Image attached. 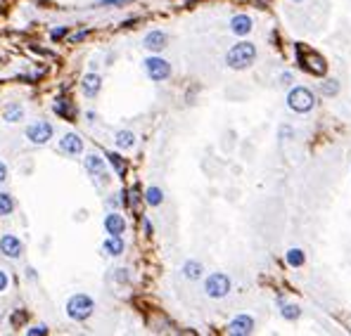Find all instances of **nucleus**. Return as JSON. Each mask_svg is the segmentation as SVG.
Masks as SVG:
<instances>
[{
	"instance_id": "39448f33",
	"label": "nucleus",
	"mask_w": 351,
	"mask_h": 336,
	"mask_svg": "<svg viewBox=\"0 0 351 336\" xmlns=\"http://www.w3.org/2000/svg\"><path fill=\"white\" fill-rule=\"evenodd\" d=\"M145 71L152 81H166L171 76V64L162 57H149V59H145Z\"/></svg>"
},
{
	"instance_id": "6ab92c4d",
	"label": "nucleus",
	"mask_w": 351,
	"mask_h": 336,
	"mask_svg": "<svg viewBox=\"0 0 351 336\" xmlns=\"http://www.w3.org/2000/svg\"><path fill=\"white\" fill-rule=\"evenodd\" d=\"M15 211V199L7 192H0V215H10Z\"/></svg>"
},
{
	"instance_id": "393cba45",
	"label": "nucleus",
	"mask_w": 351,
	"mask_h": 336,
	"mask_svg": "<svg viewBox=\"0 0 351 336\" xmlns=\"http://www.w3.org/2000/svg\"><path fill=\"white\" fill-rule=\"evenodd\" d=\"M55 111L59 114V116H69V105H67V100H57Z\"/></svg>"
},
{
	"instance_id": "cd10ccee",
	"label": "nucleus",
	"mask_w": 351,
	"mask_h": 336,
	"mask_svg": "<svg viewBox=\"0 0 351 336\" xmlns=\"http://www.w3.org/2000/svg\"><path fill=\"white\" fill-rule=\"evenodd\" d=\"M7 284H10V280H7V272H5V270H0V291H5V289H7Z\"/></svg>"
},
{
	"instance_id": "2eb2a0df",
	"label": "nucleus",
	"mask_w": 351,
	"mask_h": 336,
	"mask_svg": "<svg viewBox=\"0 0 351 336\" xmlns=\"http://www.w3.org/2000/svg\"><path fill=\"white\" fill-rule=\"evenodd\" d=\"M105 251H107L110 256H121V253H124V239H121V234H110V237L105 239Z\"/></svg>"
},
{
	"instance_id": "9b49d317",
	"label": "nucleus",
	"mask_w": 351,
	"mask_h": 336,
	"mask_svg": "<svg viewBox=\"0 0 351 336\" xmlns=\"http://www.w3.org/2000/svg\"><path fill=\"white\" fill-rule=\"evenodd\" d=\"M105 230L110 232V234H124V230H126V220H124V215H119V213H110V215L105 218Z\"/></svg>"
},
{
	"instance_id": "dca6fc26",
	"label": "nucleus",
	"mask_w": 351,
	"mask_h": 336,
	"mask_svg": "<svg viewBox=\"0 0 351 336\" xmlns=\"http://www.w3.org/2000/svg\"><path fill=\"white\" fill-rule=\"evenodd\" d=\"M86 168H88L91 173H97L100 177H107V173H105V161L100 159L97 154H91V157H86Z\"/></svg>"
},
{
	"instance_id": "f257e3e1",
	"label": "nucleus",
	"mask_w": 351,
	"mask_h": 336,
	"mask_svg": "<svg viewBox=\"0 0 351 336\" xmlns=\"http://www.w3.org/2000/svg\"><path fill=\"white\" fill-rule=\"evenodd\" d=\"M254 57H257V48L252 45V43H238L228 57H225V62H228V67H233V69H247L252 62H254Z\"/></svg>"
},
{
	"instance_id": "b1692460",
	"label": "nucleus",
	"mask_w": 351,
	"mask_h": 336,
	"mask_svg": "<svg viewBox=\"0 0 351 336\" xmlns=\"http://www.w3.org/2000/svg\"><path fill=\"white\" fill-rule=\"evenodd\" d=\"M282 318L285 319H296L299 318V308H296V305H285V308H282Z\"/></svg>"
},
{
	"instance_id": "c85d7f7f",
	"label": "nucleus",
	"mask_w": 351,
	"mask_h": 336,
	"mask_svg": "<svg viewBox=\"0 0 351 336\" xmlns=\"http://www.w3.org/2000/svg\"><path fill=\"white\" fill-rule=\"evenodd\" d=\"M50 35H53V40H59V38H64V35H67V29H64V26H62V29H55Z\"/></svg>"
},
{
	"instance_id": "bb28decb",
	"label": "nucleus",
	"mask_w": 351,
	"mask_h": 336,
	"mask_svg": "<svg viewBox=\"0 0 351 336\" xmlns=\"http://www.w3.org/2000/svg\"><path fill=\"white\" fill-rule=\"evenodd\" d=\"M29 336H36V334H48V327L45 324H38V327H31L29 332H26Z\"/></svg>"
},
{
	"instance_id": "5701e85b",
	"label": "nucleus",
	"mask_w": 351,
	"mask_h": 336,
	"mask_svg": "<svg viewBox=\"0 0 351 336\" xmlns=\"http://www.w3.org/2000/svg\"><path fill=\"white\" fill-rule=\"evenodd\" d=\"M110 163L116 168V173H119V176H124V173H126V163L121 161V157H119V154H110Z\"/></svg>"
},
{
	"instance_id": "9d476101",
	"label": "nucleus",
	"mask_w": 351,
	"mask_h": 336,
	"mask_svg": "<svg viewBox=\"0 0 351 336\" xmlns=\"http://www.w3.org/2000/svg\"><path fill=\"white\" fill-rule=\"evenodd\" d=\"M252 329H254V319L247 318V315H240V318H235L233 322H230V327H228V332H230V334H238V336L252 334Z\"/></svg>"
},
{
	"instance_id": "ddd939ff",
	"label": "nucleus",
	"mask_w": 351,
	"mask_h": 336,
	"mask_svg": "<svg viewBox=\"0 0 351 336\" xmlns=\"http://www.w3.org/2000/svg\"><path fill=\"white\" fill-rule=\"evenodd\" d=\"M230 29H233V34L247 35L252 31V19L247 17V15H238V17H233V21H230Z\"/></svg>"
},
{
	"instance_id": "f03ea898",
	"label": "nucleus",
	"mask_w": 351,
	"mask_h": 336,
	"mask_svg": "<svg viewBox=\"0 0 351 336\" xmlns=\"http://www.w3.org/2000/svg\"><path fill=\"white\" fill-rule=\"evenodd\" d=\"M92 310H95V303L86 294H76L67 301V315L72 319H88L92 315Z\"/></svg>"
},
{
	"instance_id": "a211bd4d",
	"label": "nucleus",
	"mask_w": 351,
	"mask_h": 336,
	"mask_svg": "<svg viewBox=\"0 0 351 336\" xmlns=\"http://www.w3.org/2000/svg\"><path fill=\"white\" fill-rule=\"evenodd\" d=\"M183 275L187 280H200V277H202V265H200L197 261H187L183 265Z\"/></svg>"
},
{
	"instance_id": "f3484780",
	"label": "nucleus",
	"mask_w": 351,
	"mask_h": 336,
	"mask_svg": "<svg viewBox=\"0 0 351 336\" xmlns=\"http://www.w3.org/2000/svg\"><path fill=\"white\" fill-rule=\"evenodd\" d=\"M133 144H135V135H133L130 130H119V133H116V147L130 149Z\"/></svg>"
},
{
	"instance_id": "4be33fe9",
	"label": "nucleus",
	"mask_w": 351,
	"mask_h": 336,
	"mask_svg": "<svg viewBox=\"0 0 351 336\" xmlns=\"http://www.w3.org/2000/svg\"><path fill=\"white\" fill-rule=\"evenodd\" d=\"M287 263L292 267L304 265V251H301V248H290V251H287Z\"/></svg>"
},
{
	"instance_id": "20e7f679",
	"label": "nucleus",
	"mask_w": 351,
	"mask_h": 336,
	"mask_svg": "<svg viewBox=\"0 0 351 336\" xmlns=\"http://www.w3.org/2000/svg\"><path fill=\"white\" fill-rule=\"evenodd\" d=\"M204 291H206V296H211V299H223V296H228V291H230V280H228L223 272H216V275H211V277L206 280Z\"/></svg>"
},
{
	"instance_id": "7c9ffc66",
	"label": "nucleus",
	"mask_w": 351,
	"mask_h": 336,
	"mask_svg": "<svg viewBox=\"0 0 351 336\" xmlns=\"http://www.w3.org/2000/svg\"><path fill=\"white\" fill-rule=\"evenodd\" d=\"M100 2H105V5H121L124 0H100Z\"/></svg>"
},
{
	"instance_id": "423d86ee",
	"label": "nucleus",
	"mask_w": 351,
	"mask_h": 336,
	"mask_svg": "<svg viewBox=\"0 0 351 336\" xmlns=\"http://www.w3.org/2000/svg\"><path fill=\"white\" fill-rule=\"evenodd\" d=\"M26 138L34 142V144H45L48 140H53V125L45 124V121L31 124L26 128Z\"/></svg>"
},
{
	"instance_id": "6e6552de",
	"label": "nucleus",
	"mask_w": 351,
	"mask_h": 336,
	"mask_svg": "<svg viewBox=\"0 0 351 336\" xmlns=\"http://www.w3.org/2000/svg\"><path fill=\"white\" fill-rule=\"evenodd\" d=\"M0 251H2L7 258H19L24 247H21V242H19L15 234H5V237H0Z\"/></svg>"
},
{
	"instance_id": "f8f14e48",
	"label": "nucleus",
	"mask_w": 351,
	"mask_h": 336,
	"mask_svg": "<svg viewBox=\"0 0 351 336\" xmlns=\"http://www.w3.org/2000/svg\"><path fill=\"white\" fill-rule=\"evenodd\" d=\"M145 48L152 50V53L164 50V48H166V34H162V31H152V34H148L145 35Z\"/></svg>"
},
{
	"instance_id": "0eeeda50",
	"label": "nucleus",
	"mask_w": 351,
	"mask_h": 336,
	"mask_svg": "<svg viewBox=\"0 0 351 336\" xmlns=\"http://www.w3.org/2000/svg\"><path fill=\"white\" fill-rule=\"evenodd\" d=\"M299 64H301L306 71H311V73H318V76H323V73L328 71V64H325L323 57H318V54H306L304 53V48H299Z\"/></svg>"
},
{
	"instance_id": "1a4fd4ad",
	"label": "nucleus",
	"mask_w": 351,
	"mask_h": 336,
	"mask_svg": "<svg viewBox=\"0 0 351 336\" xmlns=\"http://www.w3.org/2000/svg\"><path fill=\"white\" fill-rule=\"evenodd\" d=\"M59 147H62V152H64V154H72V157H76V154H81L83 142H81V138H78L76 133H67V135L59 140Z\"/></svg>"
},
{
	"instance_id": "a878e982",
	"label": "nucleus",
	"mask_w": 351,
	"mask_h": 336,
	"mask_svg": "<svg viewBox=\"0 0 351 336\" xmlns=\"http://www.w3.org/2000/svg\"><path fill=\"white\" fill-rule=\"evenodd\" d=\"M323 90H325L328 95H334V92L339 90V86H337V81H325V83H323Z\"/></svg>"
},
{
	"instance_id": "7ed1b4c3",
	"label": "nucleus",
	"mask_w": 351,
	"mask_h": 336,
	"mask_svg": "<svg viewBox=\"0 0 351 336\" xmlns=\"http://www.w3.org/2000/svg\"><path fill=\"white\" fill-rule=\"evenodd\" d=\"M287 105H290V109H295V111H309V109L315 105V97L311 90L295 88V90H290V95H287Z\"/></svg>"
},
{
	"instance_id": "aec40b11",
	"label": "nucleus",
	"mask_w": 351,
	"mask_h": 336,
	"mask_svg": "<svg viewBox=\"0 0 351 336\" xmlns=\"http://www.w3.org/2000/svg\"><path fill=\"white\" fill-rule=\"evenodd\" d=\"M145 201H148L149 206H159V204L164 201V195H162V190H159V187H149L148 192H145Z\"/></svg>"
},
{
	"instance_id": "4468645a",
	"label": "nucleus",
	"mask_w": 351,
	"mask_h": 336,
	"mask_svg": "<svg viewBox=\"0 0 351 336\" xmlns=\"http://www.w3.org/2000/svg\"><path fill=\"white\" fill-rule=\"evenodd\" d=\"M100 76L97 73H88L86 78H83V83H81V88H83V92L88 95V97H95L97 92H100Z\"/></svg>"
},
{
	"instance_id": "c756f323",
	"label": "nucleus",
	"mask_w": 351,
	"mask_h": 336,
	"mask_svg": "<svg viewBox=\"0 0 351 336\" xmlns=\"http://www.w3.org/2000/svg\"><path fill=\"white\" fill-rule=\"evenodd\" d=\"M5 177H7V166H5V163L0 161V182H2Z\"/></svg>"
},
{
	"instance_id": "412c9836",
	"label": "nucleus",
	"mask_w": 351,
	"mask_h": 336,
	"mask_svg": "<svg viewBox=\"0 0 351 336\" xmlns=\"http://www.w3.org/2000/svg\"><path fill=\"white\" fill-rule=\"evenodd\" d=\"M21 116H24V109H21L19 105H10L7 109H5V121H7V124H15V121H19Z\"/></svg>"
}]
</instances>
